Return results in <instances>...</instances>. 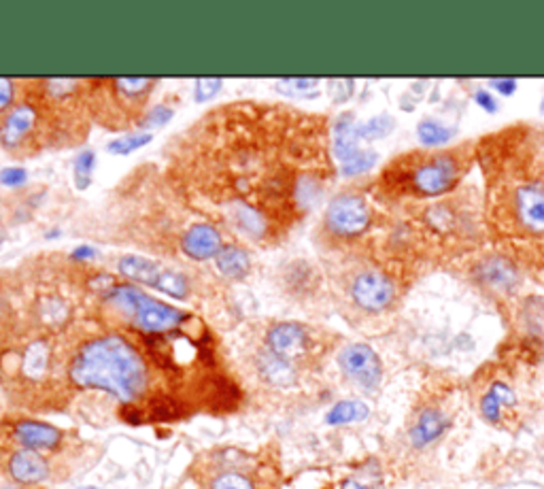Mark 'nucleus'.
I'll return each mask as SVG.
<instances>
[{"instance_id": "1", "label": "nucleus", "mask_w": 544, "mask_h": 489, "mask_svg": "<svg viewBox=\"0 0 544 489\" xmlns=\"http://www.w3.org/2000/svg\"><path fill=\"white\" fill-rule=\"evenodd\" d=\"M169 172L196 206L264 245L320 203L334 170L321 118L234 102L175 136Z\"/></svg>"}, {"instance_id": "2", "label": "nucleus", "mask_w": 544, "mask_h": 489, "mask_svg": "<svg viewBox=\"0 0 544 489\" xmlns=\"http://www.w3.org/2000/svg\"><path fill=\"white\" fill-rule=\"evenodd\" d=\"M497 149L505 155L477 149L489 183L487 226L511 258H544V164L511 132Z\"/></svg>"}, {"instance_id": "3", "label": "nucleus", "mask_w": 544, "mask_h": 489, "mask_svg": "<svg viewBox=\"0 0 544 489\" xmlns=\"http://www.w3.org/2000/svg\"><path fill=\"white\" fill-rule=\"evenodd\" d=\"M68 377L79 388L109 391L128 405L141 398L149 383L143 355L119 335L98 336L81 345L68 366Z\"/></svg>"}, {"instance_id": "4", "label": "nucleus", "mask_w": 544, "mask_h": 489, "mask_svg": "<svg viewBox=\"0 0 544 489\" xmlns=\"http://www.w3.org/2000/svg\"><path fill=\"white\" fill-rule=\"evenodd\" d=\"M477 158V147L466 143L443 152L402 153L385 166L379 188L387 198L430 200L460 186Z\"/></svg>"}, {"instance_id": "5", "label": "nucleus", "mask_w": 544, "mask_h": 489, "mask_svg": "<svg viewBox=\"0 0 544 489\" xmlns=\"http://www.w3.org/2000/svg\"><path fill=\"white\" fill-rule=\"evenodd\" d=\"M109 292H111L109 293V302L119 313H124L130 324L136 330L145 332V335H166V332L177 330L188 319V315L183 310L149 296L147 292H143L136 285H115Z\"/></svg>"}, {"instance_id": "6", "label": "nucleus", "mask_w": 544, "mask_h": 489, "mask_svg": "<svg viewBox=\"0 0 544 489\" xmlns=\"http://www.w3.org/2000/svg\"><path fill=\"white\" fill-rule=\"evenodd\" d=\"M323 226H326L329 237L338 240L360 239L373 226V209H370V203L362 194H337L329 200Z\"/></svg>"}, {"instance_id": "7", "label": "nucleus", "mask_w": 544, "mask_h": 489, "mask_svg": "<svg viewBox=\"0 0 544 489\" xmlns=\"http://www.w3.org/2000/svg\"><path fill=\"white\" fill-rule=\"evenodd\" d=\"M349 296L357 309L366 313H383L396 302L398 285L390 273L376 266H366L351 275Z\"/></svg>"}, {"instance_id": "8", "label": "nucleus", "mask_w": 544, "mask_h": 489, "mask_svg": "<svg viewBox=\"0 0 544 489\" xmlns=\"http://www.w3.org/2000/svg\"><path fill=\"white\" fill-rule=\"evenodd\" d=\"M118 268L124 277L136 281V284L155 287V290L169 293V296L181 298V301L189 292V284L185 279V275L164 266V264L149 260V258L124 256L119 258Z\"/></svg>"}, {"instance_id": "9", "label": "nucleus", "mask_w": 544, "mask_h": 489, "mask_svg": "<svg viewBox=\"0 0 544 489\" xmlns=\"http://www.w3.org/2000/svg\"><path fill=\"white\" fill-rule=\"evenodd\" d=\"M40 122V109L37 100H20L0 119V143L9 152H26V143L37 139Z\"/></svg>"}, {"instance_id": "10", "label": "nucleus", "mask_w": 544, "mask_h": 489, "mask_svg": "<svg viewBox=\"0 0 544 489\" xmlns=\"http://www.w3.org/2000/svg\"><path fill=\"white\" fill-rule=\"evenodd\" d=\"M338 364L351 381H355L366 389L376 388L381 377H383V366H381L379 355L364 343L349 345V347L340 351Z\"/></svg>"}, {"instance_id": "11", "label": "nucleus", "mask_w": 544, "mask_h": 489, "mask_svg": "<svg viewBox=\"0 0 544 489\" xmlns=\"http://www.w3.org/2000/svg\"><path fill=\"white\" fill-rule=\"evenodd\" d=\"M266 345H268L270 354L276 358H283L292 364L303 360L311 349V336L304 326L294 324V321H285V324L272 326L266 335Z\"/></svg>"}, {"instance_id": "12", "label": "nucleus", "mask_w": 544, "mask_h": 489, "mask_svg": "<svg viewBox=\"0 0 544 489\" xmlns=\"http://www.w3.org/2000/svg\"><path fill=\"white\" fill-rule=\"evenodd\" d=\"M224 249V237L215 223L200 222L192 223L181 237V251L196 262L217 258V253Z\"/></svg>"}, {"instance_id": "13", "label": "nucleus", "mask_w": 544, "mask_h": 489, "mask_svg": "<svg viewBox=\"0 0 544 489\" xmlns=\"http://www.w3.org/2000/svg\"><path fill=\"white\" fill-rule=\"evenodd\" d=\"M9 475L22 485H37L49 476V466L39 451L22 447L9 458Z\"/></svg>"}, {"instance_id": "14", "label": "nucleus", "mask_w": 544, "mask_h": 489, "mask_svg": "<svg viewBox=\"0 0 544 489\" xmlns=\"http://www.w3.org/2000/svg\"><path fill=\"white\" fill-rule=\"evenodd\" d=\"M477 279L491 292H511L517 284V270L508 256H489L477 266Z\"/></svg>"}, {"instance_id": "15", "label": "nucleus", "mask_w": 544, "mask_h": 489, "mask_svg": "<svg viewBox=\"0 0 544 489\" xmlns=\"http://www.w3.org/2000/svg\"><path fill=\"white\" fill-rule=\"evenodd\" d=\"M15 439L20 441V445L24 449H32V451H43L45 449V451H49V449L60 445L62 434L54 425L26 419V422L15 425Z\"/></svg>"}, {"instance_id": "16", "label": "nucleus", "mask_w": 544, "mask_h": 489, "mask_svg": "<svg viewBox=\"0 0 544 489\" xmlns=\"http://www.w3.org/2000/svg\"><path fill=\"white\" fill-rule=\"evenodd\" d=\"M357 141H360V136H357V126L351 122V115L338 118L332 132V152L340 160V166L353 162L364 153Z\"/></svg>"}, {"instance_id": "17", "label": "nucleus", "mask_w": 544, "mask_h": 489, "mask_svg": "<svg viewBox=\"0 0 544 489\" xmlns=\"http://www.w3.org/2000/svg\"><path fill=\"white\" fill-rule=\"evenodd\" d=\"M444 428H447V419L438 408H424L410 428V441L415 447H427L430 442L441 439Z\"/></svg>"}, {"instance_id": "18", "label": "nucleus", "mask_w": 544, "mask_h": 489, "mask_svg": "<svg viewBox=\"0 0 544 489\" xmlns=\"http://www.w3.org/2000/svg\"><path fill=\"white\" fill-rule=\"evenodd\" d=\"M51 368V349L45 341H32L22 355V372L31 381L48 377Z\"/></svg>"}, {"instance_id": "19", "label": "nucleus", "mask_w": 544, "mask_h": 489, "mask_svg": "<svg viewBox=\"0 0 544 489\" xmlns=\"http://www.w3.org/2000/svg\"><path fill=\"white\" fill-rule=\"evenodd\" d=\"M259 375L266 383L276 385V388H287L296 381V366L292 362L276 358L275 354L266 351V354L259 358Z\"/></svg>"}, {"instance_id": "20", "label": "nucleus", "mask_w": 544, "mask_h": 489, "mask_svg": "<svg viewBox=\"0 0 544 489\" xmlns=\"http://www.w3.org/2000/svg\"><path fill=\"white\" fill-rule=\"evenodd\" d=\"M215 266L222 275L230 279H242L251 270V260L249 253L239 245H225L222 251L217 253Z\"/></svg>"}, {"instance_id": "21", "label": "nucleus", "mask_w": 544, "mask_h": 489, "mask_svg": "<svg viewBox=\"0 0 544 489\" xmlns=\"http://www.w3.org/2000/svg\"><path fill=\"white\" fill-rule=\"evenodd\" d=\"M368 417V406L360 400H345L338 402L332 411L328 413V424L343 425V424H355Z\"/></svg>"}, {"instance_id": "22", "label": "nucleus", "mask_w": 544, "mask_h": 489, "mask_svg": "<svg viewBox=\"0 0 544 489\" xmlns=\"http://www.w3.org/2000/svg\"><path fill=\"white\" fill-rule=\"evenodd\" d=\"M96 169V153L92 149H85L75 160V186L77 189H88L92 186V172Z\"/></svg>"}, {"instance_id": "23", "label": "nucleus", "mask_w": 544, "mask_h": 489, "mask_svg": "<svg viewBox=\"0 0 544 489\" xmlns=\"http://www.w3.org/2000/svg\"><path fill=\"white\" fill-rule=\"evenodd\" d=\"M66 304L60 301V298L56 296H49V298H43L40 301V309H39V315H40V321L48 326H60L62 321L66 319Z\"/></svg>"}, {"instance_id": "24", "label": "nucleus", "mask_w": 544, "mask_h": 489, "mask_svg": "<svg viewBox=\"0 0 544 489\" xmlns=\"http://www.w3.org/2000/svg\"><path fill=\"white\" fill-rule=\"evenodd\" d=\"M417 132H419L421 141L426 143V145H443L444 141L451 139V132L447 126L438 124V122H432V119H427V122H421L419 128H417Z\"/></svg>"}, {"instance_id": "25", "label": "nucleus", "mask_w": 544, "mask_h": 489, "mask_svg": "<svg viewBox=\"0 0 544 489\" xmlns=\"http://www.w3.org/2000/svg\"><path fill=\"white\" fill-rule=\"evenodd\" d=\"M152 143V135H130L124 136V139H115L113 143H109V152L118 153V155H126L130 152H136L143 145H149Z\"/></svg>"}, {"instance_id": "26", "label": "nucleus", "mask_w": 544, "mask_h": 489, "mask_svg": "<svg viewBox=\"0 0 544 489\" xmlns=\"http://www.w3.org/2000/svg\"><path fill=\"white\" fill-rule=\"evenodd\" d=\"M393 128V119L390 118H376L370 119V122L357 126V136L360 139H381V136H385L387 132Z\"/></svg>"}, {"instance_id": "27", "label": "nucleus", "mask_w": 544, "mask_h": 489, "mask_svg": "<svg viewBox=\"0 0 544 489\" xmlns=\"http://www.w3.org/2000/svg\"><path fill=\"white\" fill-rule=\"evenodd\" d=\"M211 489H256L251 479L241 473H224L213 479Z\"/></svg>"}, {"instance_id": "28", "label": "nucleus", "mask_w": 544, "mask_h": 489, "mask_svg": "<svg viewBox=\"0 0 544 489\" xmlns=\"http://www.w3.org/2000/svg\"><path fill=\"white\" fill-rule=\"evenodd\" d=\"M172 115H175V109L172 107L155 105L154 109H149V111L143 115L138 126H147V128H154V126H164L166 122H171Z\"/></svg>"}, {"instance_id": "29", "label": "nucleus", "mask_w": 544, "mask_h": 489, "mask_svg": "<svg viewBox=\"0 0 544 489\" xmlns=\"http://www.w3.org/2000/svg\"><path fill=\"white\" fill-rule=\"evenodd\" d=\"M224 82L222 79H198L194 90V100L196 102H208L213 100V96H217V92L222 90Z\"/></svg>"}, {"instance_id": "30", "label": "nucleus", "mask_w": 544, "mask_h": 489, "mask_svg": "<svg viewBox=\"0 0 544 489\" xmlns=\"http://www.w3.org/2000/svg\"><path fill=\"white\" fill-rule=\"evenodd\" d=\"M374 162H376V153L374 152H364L360 158H355L353 162L340 166V172H343V175H347V177L360 175V172H366V170L373 169Z\"/></svg>"}, {"instance_id": "31", "label": "nucleus", "mask_w": 544, "mask_h": 489, "mask_svg": "<svg viewBox=\"0 0 544 489\" xmlns=\"http://www.w3.org/2000/svg\"><path fill=\"white\" fill-rule=\"evenodd\" d=\"M15 82L13 79H4L0 77V115L3 113H9L11 109H13L17 102H15Z\"/></svg>"}, {"instance_id": "32", "label": "nucleus", "mask_w": 544, "mask_h": 489, "mask_svg": "<svg viewBox=\"0 0 544 489\" xmlns=\"http://www.w3.org/2000/svg\"><path fill=\"white\" fill-rule=\"evenodd\" d=\"M28 175L24 169H3L0 170V183L7 188H17L22 183H26Z\"/></svg>"}, {"instance_id": "33", "label": "nucleus", "mask_w": 544, "mask_h": 489, "mask_svg": "<svg viewBox=\"0 0 544 489\" xmlns=\"http://www.w3.org/2000/svg\"><path fill=\"white\" fill-rule=\"evenodd\" d=\"M281 83L292 85V90H287V94L296 96V94H303V92H306V90H312L320 82H317V79H283Z\"/></svg>"}, {"instance_id": "34", "label": "nucleus", "mask_w": 544, "mask_h": 489, "mask_svg": "<svg viewBox=\"0 0 544 489\" xmlns=\"http://www.w3.org/2000/svg\"><path fill=\"white\" fill-rule=\"evenodd\" d=\"M474 98H477V102H480V107L483 109H487V111H496V100L487 94V92L480 90V92H477V96Z\"/></svg>"}, {"instance_id": "35", "label": "nucleus", "mask_w": 544, "mask_h": 489, "mask_svg": "<svg viewBox=\"0 0 544 489\" xmlns=\"http://www.w3.org/2000/svg\"><path fill=\"white\" fill-rule=\"evenodd\" d=\"M73 256L77 258V260H90V258L96 256V251L92 249V247H88V245H79L77 249L73 251Z\"/></svg>"}, {"instance_id": "36", "label": "nucleus", "mask_w": 544, "mask_h": 489, "mask_svg": "<svg viewBox=\"0 0 544 489\" xmlns=\"http://www.w3.org/2000/svg\"><path fill=\"white\" fill-rule=\"evenodd\" d=\"M491 85H496V88L505 92V94H513L514 92V82H506V79L505 82H502V79H496V82H491Z\"/></svg>"}, {"instance_id": "37", "label": "nucleus", "mask_w": 544, "mask_h": 489, "mask_svg": "<svg viewBox=\"0 0 544 489\" xmlns=\"http://www.w3.org/2000/svg\"><path fill=\"white\" fill-rule=\"evenodd\" d=\"M343 489H370V487H368V485H364V483H360V481L349 479V481H345V483H343Z\"/></svg>"}, {"instance_id": "38", "label": "nucleus", "mask_w": 544, "mask_h": 489, "mask_svg": "<svg viewBox=\"0 0 544 489\" xmlns=\"http://www.w3.org/2000/svg\"><path fill=\"white\" fill-rule=\"evenodd\" d=\"M81 489H98V487H81Z\"/></svg>"}, {"instance_id": "39", "label": "nucleus", "mask_w": 544, "mask_h": 489, "mask_svg": "<svg viewBox=\"0 0 544 489\" xmlns=\"http://www.w3.org/2000/svg\"><path fill=\"white\" fill-rule=\"evenodd\" d=\"M542 111H544V102H542Z\"/></svg>"}]
</instances>
